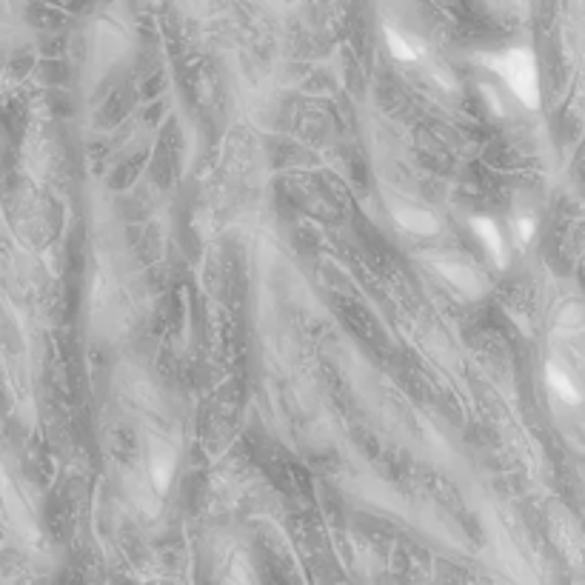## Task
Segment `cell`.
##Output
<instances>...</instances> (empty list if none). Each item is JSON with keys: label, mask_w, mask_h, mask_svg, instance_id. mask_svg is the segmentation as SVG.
<instances>
[{"label": "cell", "mask_w": 585, "mask_h": 585, "mask_svg": "<svg viewBox=\"0 0 585 585\" xmlns=\"http://www.w3.org/2000/svg\"><path fill=\"white\" fill-rule=\"evenodd\" d=\"M486 63L526 109H540V72H537V58L531 49H523V46L506 49V52L486 58Z\"/></svg>", "instance_id": "obj_1"}, {"label": "cell", "mask_w": 585, "mask_h": 585, "mask_svg": "<svg viewBox=\"0 0 585 585\" xmlns=\"http://www.w3.org/2000/svg\"><path fill=\"white\" fill-rule=\"evenodd\" d=\"M471 229L474 234L486 243L488 254H491V260L500 266V269H506L508 266V252H506V240H503V232H500V226L491 220V217H474L471 220Z\"/></svg>", "instance_id": "obj_2"}, {"label": "cell", "mask_w": 585, "mask_h": 585, "mask_svg": "<svg viewBox=\"0 0 585 585\" xmlns=\"http://www.w3.org/2000/svg\"><path fill=\"white\" fill-rule=\"evenodd\" d=\"M397 220H400V226L403 229H409V232L417 234H437V217L429 215V212H423V209H409V212H397Z\"/></svg>", "instance_id": "obj_3"}, {"label": "cell", "mask_w": 585, "mask_h": 585, "mask_svg": "<svg viewBox=\"0 0 585 585\" xmlns=\"http://www.w3.org/2000/svg\"><path fill=\"white\" fill-rule=\"evenodd\" d=\"M548 374V383H551V389L557 391V397H563L566 403H580V391L574 389V383H571V377H568L566 371L557 369L554 363L546 369Z\"/></svg>", "instance_id": "obj_4"}, {"label": "cell", "mask_w": 585, "mask_h": 585, "mask_svg": "<svg viewBox=\"0 0 585 585\" xmlns=\"http://www.w3.org/2000/svg\"><path fill=\"white\" fill-rule=\"evenodd\" d=\"M386 43H389V52L397 60H403V63H411V60H417V49L411 46L409 38H403L400 32H394V29H386Z\"/></svg>", "instance_id": "obj_5"}, {"label": "cell", "mask_w": 585, "mask_h": 585, "mask_svg": "<svg viewBox=\"0 0 585 585\" xmlns=\"http://www.w3.org/2000/svg\"><path fill=\"white\" fill-rule=\"evenodd\" d=\"M517 237H520V243H528L534 237V220L531 217H520L517 220Z\"/></svg>", "instance_id": "obj_6"}]
</instances>
